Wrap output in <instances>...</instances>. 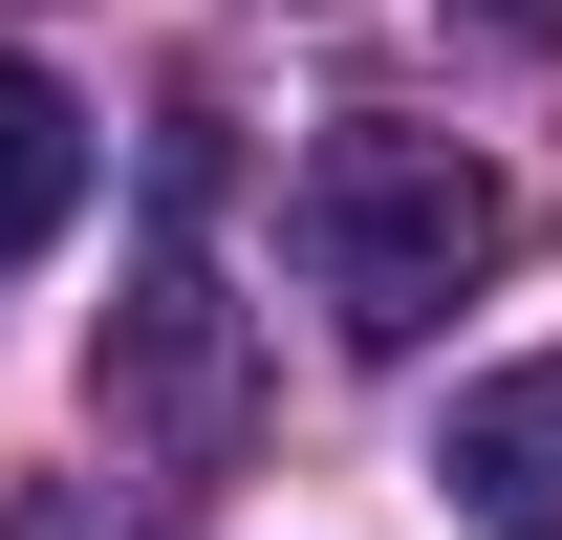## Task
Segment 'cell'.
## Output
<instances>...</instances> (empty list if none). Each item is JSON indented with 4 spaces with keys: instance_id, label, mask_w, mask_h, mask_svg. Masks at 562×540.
Listing matches in <instances>:
<instances>
[{
    "instance_id": "1",
    "label": "cell",
    "mask_w": 562,
    "mask_h": 540,
    "mask_svg": "<svg viewBox=\"0 0 562 540\" xmlns=\"http://www.w3.org/2000/svg\"><path fill=\"white\" fill-rule=\"evenodd\" d=\"M497 238H519V195H497L454 131H325L303 151V281H325L347 346H432L497 281Z\"/></svg>"
},
{
    "instance_id": "2",
    "label": "cell",
    "mask_w": 562,
    "mask_h": 540,
    "mask_svg": "<svg viewBox=\"0 0 562 540\" xmlns=\"http://www.w3.org/2000/svg\"><path fill=\"white\" fill-rule=\"evenodd\" d=\"M87 390H109V432H151V454H216V432H238V325H216V281L151 260L131 303H109V346H87Z\"/></svg>"
},
{
    "instance_id": "3",
    "label": "cell",
    "mask_w": 562,
    "mask_h": 540,
    "mask_svg": "<svg viewBox=\"0 0 562 540\" xmlns=\"http://www.w3.org/2000/svg\"><path fill=\"white\" fill-rule=\"evenodd\" d=\"M432 497H454L476 540H562V346L454 390V432H432Z\"/></svg>"
},
{
    "instance_id": "4",
    "label": "cell",
    "mask_w": 562,
    "mask_h": 540,
    "mask_svg": "<svg viewBox=\"0 0 562 540\" xmlns=\"http://www.w3.org/2000/svg\"><path fill=\"white\" fill-rule=\"evenodd\" d=\"M66 216H87V109L44 66H0V260H44Z\"/></svg>"
},
{
    "instance_id": "5",
    "label": "cell",
    "mask_w": 562,
    "mask_h": 540,
    "mask_svg": "<svg viewBox=\"0 0 562 540\" xmlns=\"http://www.w3.org/2000/svg\"><path fill=\"white\" fill-rule=\"evenodd\" d=\"M454 22H476V44H562V0H454Z\"/></svg>"
}]
</instances>
